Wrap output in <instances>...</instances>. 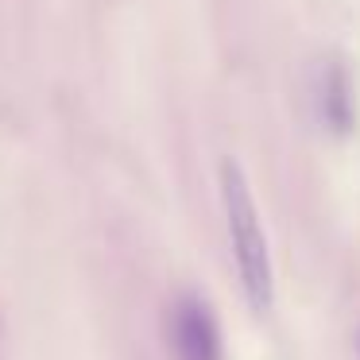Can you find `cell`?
<instances>
[{
	"mask_svg": "<svg viewBox=\"0 0 360 360\" xmlns=\"http://www.w3.org/2000/svg\"><path fill=\"white\" fill-rule=\"evenodd\" d=\"M221 202H225V225H229V244H233L240 287L256 310H267L275 298L271 252H267V236H264V225H259L256 198H252L248 179H244L236 159H221Z\"/></svg>",
	"mask_w": 360,
	"mask_h": 360,
	"instance_id": "cell-1",
	"label": "cell"
},
{
	"mask_svg": "<svg viewBox=\"0 0 360 360\" xmlns=\"http://www.w3.org/2000/svg\"><path fill=\"white\" fill-rule=\"evenodd\" d=\"M167 345L174 360H225L221 326L202 295H179L167 310Z\"/></svg>",
	"mask_w": 360,
	"mask_h": 360,
	"instance_id": "cell-2",
	"label": "cell"
},
{
	"mask_svg": "<svg viewBox=\"0 0 360 360\" xmlns=\"http://www.w3.org/2000/svg\"><path fill=\"white\" fill-rule=\"evenodd\" d=\"M318 120L333 136H349L356 124V97L345 63H326L318 74Z\"/></svg>",
	"mask_w": 360,
	"mask_h": 360,
	"instance_id": "cell-3",
	"label": "cell"
}]
</instances>
